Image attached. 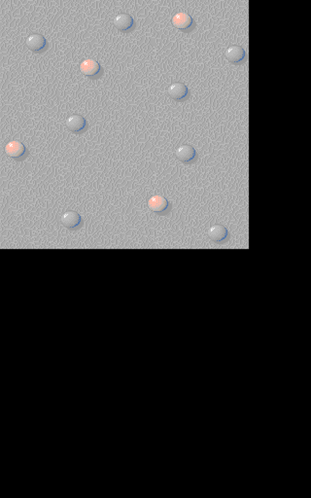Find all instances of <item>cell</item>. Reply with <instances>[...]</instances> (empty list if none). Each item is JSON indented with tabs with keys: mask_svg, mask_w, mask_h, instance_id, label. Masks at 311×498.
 Masks as SVG:
<instances>
[{
	"mask_svg": "<svg viewBox=\"0 0 311 498\" xmlns=\"http://www.w3.org/2000/svg\"><path fill=\"white\" fill-rule=\"evenodd\" d=\"M5 154L12 159H19L26 153V148L18 140H11L4 147Z\"/></svg>",
	"mask_w": 311,
	"mask_h": 498,
	"instance_id": "cell-1",
	"label": "cell"
},
{
	"mask_svg": "<svg viewBox=\"0 0 311 498\" xmlns=\"http://www.w3.org/2000/svg\"><path fill=\"white\" fill-rule=\"evenodd\" d=\"M147 206H148V209L152 212L163 213V212H165L168 209L169 203L166 200V198H165L164 196H162V195H154V196H152L148 200Z\"/></svg>",
	"mask_w": 311,
	"mask_h": 498,
	"instance_id": "cell-2",
	"label": "cell"
},
{
	"mask_svg": "<svg viewBox=\"0 0 311 498\" xmlns=\"http://www.w3.org/2000/svg\"><path fill=\"white\" fill-rule=\"evenodd\" d=\"M60 222L62 226L68 230H73L78 228L82 223L81 215L74 211H65L60 218Z\"/></svg>",
	"mask_w": 311,
	"mask_h": 498,
	"instance_id": "cell-3",
	"label": "cell"
},
{
	"mask_svg": "<svg viewBox=\"0 0 311 498\" xmlns=\"http://www.w3.org/2000/svg\"><path fill=\"white\" fill-rule=\"evenodd\" d=\"M100 64L97 60L93 58H86L80 63V71L88 76V77H93L97 75L100 71Z\"/></svg>",
	"mask_w": 311,
	"mask_h": 498,
	"instance_id": "cell-4",
	"label": "cell"
},
{
	"mask_svg": "<svg viewBox=\"0 0 311 498\" xmlns=\"http://www.w3.org/2000/svg\"><path fill=\"white\" fill-rule=\"evenodd\" d=\"M207 235H208L209 240L212 241L213 243H223L227 240V238L229 236V232L225 226L217 224V225H213L209 228Z\"/></svg>",
	"mask_w": 311,
	"mask_h": 498,
	"instance_id": "cell-5",
	"label": "cell"
},
{
	"mask_svg": "<svg viewBox=\"0 0 311 498\" xmlns=\"http://www.w3.org/2000/svg\"><path fill=\"white\" fill-rule=\"evenodd\" d=\"M175 155H176V158L179 161H181L182 163H190L196 158L197 152L193 146L188 145V144H183L176 149Z\"/></svg>",
	"mask_w": 311,
	"mask_h": 498,
	"instance_id": "cell-6",
	"label": "cell"
},
{
	"mask_svg": "<svg viewBox=\"0 0 311 498\" xmlns=\"http://www.w3.org/2000/svg\"><path fill=\"white\" fill-rule=\"evenodd\" d=\"M172 24L178 28V29H188L193 24V18L186 12H179L176 13L172 17Z\"/></svg>",
	"mask_w": 311,
	"mask_h": 498,
	"instance_id": "cell-7",
	"label": "cell"
},
{
	"mask_svg": "<svg viewBox=\"0 0 311 498\" xmlns=\"http://www.w3.org/2000/svg\"><path fill=\"white\" fill-rule=\"evenodd\" d=\"M65 125H66V128L70 132L79 133L86 127L87 122H86V119L82 115L73 114L66 119Z\"/></svg>",
	"mask_w": 311,
	"mask_h": 498,
	"instance_id": "cell-8",
	"label": "cell"
},
{
	"mask_svg": "<svg viewBox=\"0 0 311 498\" xmlns=\"http://www.w3.org/2000/svg\"><path fill=\"white\" fill-rule=\"evenodd\" d=\"M26 46L33 52L41 51L47 44L46 38L40 33H32L26 38Z\"/></svg>",
	"mask_w": 311,
	"mask_h": 498,
	"instance_id": "cell-9",
	"label": "cell"
},
{
	"mask_svg": "<svg viewBox=\"0 0 311 498\" xmlns=\"http://www.w3.org/2000/svg\"><path fill=\"white\" fill-rule=\"evenodd\" d=\"M188 87L181 83V82H176V83H172L169 87H168V95L170 97H172L173 99H176V100H180L182 98H184L187 95H188Z\"/></svg>",
	"mask_w": 311,
	"mask_h": 498,
	"instance_id": "cell-10",
	"label": "cell"
},
{
	"mask_svg": "<svg viewBox=\"0 0 311 498\" xmlns=\"http://www.w3.org/2000/svg\"><path fill=\"white\" fill-rule=\"evenodd\" d=\"M133 23H134L133 18L127 13H121L114 18V25L119 30L122 31L129 29L133 25Z\"/></svg>",
	"mask_w": 311,
	"mask_h": 498,
	"instance_id": "cell-11",
	"label": "cell"
},
{
	"mask_svg": "<svg viewBox=\"0 0 311 498\" xmlns=\"http://www.w3.org/2000/svg\"><path fill=\"white\" fill-rule=\"evenodd\" d=\"M225 56H226V57H227V59L229 61L237 63V62L241 61L244 58V57H245V50L242 47H240V46L234 45V46L229 47L226 50Z\"/></svg>",
	"mask_w": 311,
	"mask_h": 498,
	"instance_id": "cell-12",
	"label": "cell"
}]
</instances>
